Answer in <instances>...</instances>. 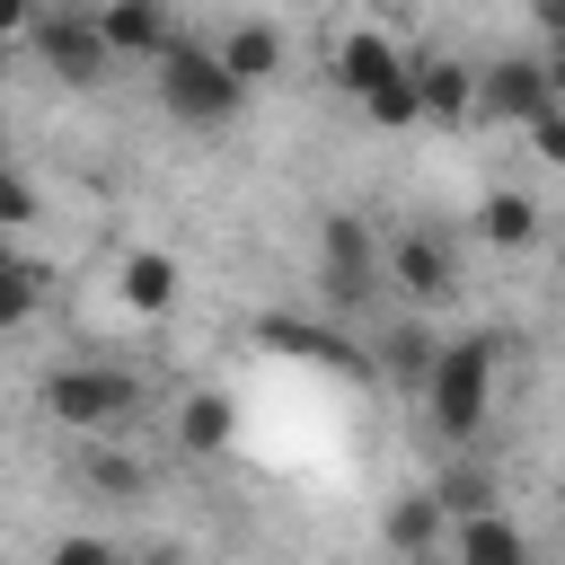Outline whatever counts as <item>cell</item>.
I'll return each mask as SVG.
<instances>
[{"label": "cell", "mask_w": 565, "mask_h": 565, "mask_svg": "<svg viewBox=\"0 0 565 565\" xmlns=\"http://www.w3.org/2000/svg\"><path fill=\"white\" fill-rule=\"evenodd\" d=\"M397 71H406V53H397L380 26H353V35H335V53H327V79H335L353 106H362L380 79H397Z\"/></svg>", "instance_id": "cell-9"}, {"label": "cell", "mask_w": 565, "mask_h": 565, "mask_svg": "<svg viewBox=\"0 0 565 565\" xmlns=\"http://www.w3.org/2000/svg\"><path fill=\"white\" fill-rule=\"evenodd\" d=\"M530 18H539V35H565V0H530Z\"/></svg>", "instance_id": "cell-27"}, {"label": "cell", "mask_w": 565, "mask_h": 565, "mask_svg": "<svg viewBox=\"0 0 565 565\" xmlns=\"http://www.w3.org/2000/svg\"><path fill=\"white\" fill-rule=\"evenodd\" d=\"M380 539H388V556H433V547H450V503L433 486H415L380 512Z\"/></svg>", "instance_id": "cell-11"}, {"label": "cell", "mask_w": 565, "mask_h": 565, "mask_svg": "<svg viewBox=\"0 0 565 565\" xmlns=\"http://www.w3.org/2000/svg\"><path fill=\"white\" fill-rule=\"evenodd\" d=\"M115 300L132 318H168L177 309V256L168 247H124L115 256Z\"/></svg>", "instance_id": "cell-10"}, {"label": "cell", "mask_w": 565, "mask_h": 565, "mask_svg": "<svg viewBox=\"0 0 565 565\" xmlns=\"http://www.w3.org/2000/svg\"><path fill=\"white\" fill-rule=\"evenodd\" d=\"M79 9H97V0H79Z\"/></svg>", "instance_id": "cell-30"}, {"label": "cell", "mask_w": 565, "mask_h": 565, "mask_svg": "<svg viewBox=\"0 0 565 565\" xmlns=\"http://www.w3.org/2000/svg\"><path fill=\"white\" fill-rule=\"evenodd\" d=\"M539 62H547V88L565 97V35H547V53H539Z\"/></svg>", "instance_id": "cell-28"}, {"label": "cell", "mask_w": 565, "mask_h": 565, "mask_svg": "<svg viewBox=\"0 0 565 565\" xmlns=\"http://www.w3.org/2000/svg\"><path fill=\"white\" fill-rule=\"evenodd\" d=\"M132 406H141V380L132 371H106V362H62L44 380V415L71 424V433H115Z\"/></svg>", "instance_id": "cell-4"}, {"label": "cell", "mask_w": 565, "mask_h": 565, "mask_svg": "<svg viewBox=\"0 0 565 565\" xmlns=\"http://www.w3.org/2000/svg\"><path fill=\"white\" fill-rule=\"evenodd\" d=\"M212 53L230 62V79H238L247 97H256V88H265V79L282 71V35H274V26H256V18H247V26H230V35L212 44Z\"/></svg>", "instance_id": "cell-15"}, {"label": "cell", "mask_w": 565, "mask_h": 565, "mask_svg": "<svg viewBox=\"0 0 565 565\" xmlns=\"http://www.w3.org/2000/svg\"><path fill=\"white\" fill-rule=\"evenodd\" d=\"M97 26H106V44H115V62H141V71L177 44L168 0H97Z\"/></svg>", "instance_id": "cell-8"}, {"label": "cell", "mask_w": 565, "mask_h": 565, "mask_svg": "<svg viewBox=\"0 0 565 565\" xmlns=\"http://www.w3.org/2000/svg\"><path fill=\"white\" fill-rule=\"evenodd\" d=\"M539 106H556V88H547V62H539V53L477 62V115H486V124H521V132H530V115H539Z\"/></svg>", "instance_id": "cell-7"}, {"label": "cell", "mask_w": 565, "mask_h": 565, "mask_svg": "<svg viewBox=\"0 0 565 565\" xmlns=\"http://www.w3.org/2000/svg\"><path fill=\"white\" fill-rule=\"evenodd\" d=\"M433 494H441V503H450V521H459V512H486V503H494V477H486L477 459H459V468H441V477H433Z\"/></svg>", "instance_id": "cell-22"}, {"label": "cell", "mask_w": 565, "mask_h": 565, "mask_svg": "<svg viewBox=\"0 0 565 565\" xmlns=\"http://www.w3.org/2000/svg\"><path fill=\"white\" fill-rule=\"evenodd\" d=\"M450 556H468V565H521L530 539H521V521H503V512L486 503V512H459V521H450Z\"/></svg>", "instance_id": "cell-14"}, {"label": "cell", "mask_w": 565, "mask_h": 565, "mask_svg": "<svg viewBox=\"0 0 565 565\" xmlns=\"http://www.w3.org/2000/svg\"><path fill=\"white\" fill-rule=\"evenodd\" d=\"M26 221H35V185L0 159V230H26Z\"/></svg>", "instance_id": "cell-24"}, {"label": "cell", "mask_w": 565, "mask_h": 565, "mask_svg": "<svg viewBox=\"0 0 565 565\" xmlns=\"http://www.w3.org/2000/svg\"><path fill=\"white\" fill-rule=\"evenodd\" d=\"M79 477H88L106 503H132V494H150V468H141V459H124V450H88V459H79Z\"/></svg>", "instance_id": "cell-20"}, {"label": "cell", "mask_w": 565, "mask_h": 565, "mask_svg": "<svg viewBox=\"0 0 565 565\" xmlns=\"http://www.w3.org/2000/svg\"><path fill=\"white\" fill-rule=\"evenodd\" d=\"M530 150H539V159H547V168H565V97H556V106H539V115H530Z\"/></svg>", "instance_id": "cell-23"}, {"label": "cell", "mask_w": 565, "mask_h": 565, "mask_svg": "<svg viewBox=\"0 0 565 565\" xmlns=\"http://www.w3.org/2000/svg\"><path fill=\"white\" fill-rule=\"evenodd\" d=\"M415 88H424V124L477 115V62H459V53H415Z\"/></svg>", "instance_id": "cell-12"}, {"label": "cell", "mask_w": 565, "mask_h": 565, "mask_svg": "<svg viewBox=\"0 0 565 565\" xmlns=\"http://www.w3.org/2000/svg\"><path fill=\"white\" fill-rule=\"evenodd\" d=\"M468 230H477L486 247H530V238H539V203H530L521 185H494V194L477 203V221H468Z\"/></svg>", "instance_id": "cell-18"}, {"label": "cell", "mask_w": 565, "mask_h": 565, "mask_svg": "<svg viewBox=\"0 0 565 565\" xmlns=\"http://www.w3.org/2000/svg\"><path fill=\"white\" fill-rule=\"evenodd\" d=\"M35 9H44V0H0V35H9V44H18V35H26V26H35Z\"/></svg>", "instance_id": "cell-25"}, {"label": "cell", "mask_w": 565, "mask_h": 565, "mask_svg": "<svg viewBox=\"0 0 565 565\" xmlns=\"http://www.w3.org/2000/svg\"><path fill=\"white\" fill-rule=\"evenodd\" d=\"M53 556H62V565H97V556H106V539H62Z\"/></svg>", "instance_id": "cell-26"}, {"label": "cell", "mask_w": 565, "mask_h": 565, "mask_svg": "<svg viewBox=\"0 0 565 565\" xmlns=\"http://www.w3.org/2000/svg\"><path fill=\"white\" fill-rule=\"evenodd\" d=\"M433 353H441V335L424 327V318H397L380 344H371V371L380 380H397V388H415L424 397V380H433Z\"/></svg>", "instance_id": "cell-13"}, {"label": "cell", "mask_w": 565, "mask_h": 565, "mask_svg": "<svg viewBox=\"0 0 565 565\" xmlns=\"http://www.w3.org/2000/svg\"><path fill=\"white\" fill-rule=\"evenodd\" d=\"M35 309H44V265H26V256L0 265V335H18Z\"/></svg>", "instance_id": "cell-21"}, {"label": "cell", "mask_w": 565, "mask_h": 565, "mask_svg": "<svg viewBox=\"0 0 565 565\" xmlns=\"http://www.w3.org/2000/svg\"><path fill=\"white\" fill-rule=\"evenodd\" d=\"M0 159H9V150H0Z\"/></svg>", "instance_id": "cell-31"}, {"label": "cell", "mask_w": 565, "mask_h": 565, "mask_svg": "<svg viewBox=\"0 0 565 565\" xmlns=\"http://www.w3.org/2000/svg\"><path fill=\"white\" fill-rule=\"evenodd\" d=\"M26 44H35V62H44L62 88H97V79L115 71V44H106L97 9H79V0H44L35 26H26Z\"/></svg>", "instance_id": "cell-3"}, {"label": "cell", "mask_w": 565, "mask_h": 565, "mask_svg": "<svg viewBox=\"0 0 565 565\" xmlns=\"http://www.w3.org/2000/svg\"><path fill=\"white\" fill-rule=\"evenodd\" d=\"M150 79H159V106H168L185 132H230L238 106H247V88L230 79V62H221L212 44H185V35L150 62Z\"/></svg>", "instance_id": "cell-2"}, {"label": "cell", "mask_w": 565, "mask_h": 565, "mask_svg": "<svg viewBox=\"0 0 565 565\" xmlns=\"http://www.w3.org/2000/svg\"><path fill=\"white\" fill-rule=\"evenodd\" d=\"M230 433H238V406H230L221 388H194V397L177 406V450L212 459V450H230Z\"/></svg>", "instance_id": "cell-17"}, {"label": "cell", "mask_w": 565, "mask_h": 565, "mask_svg": "<svg viewBox=\"0 0 565 565\" xmlns=\"http://www.w3.org/2000/svg\"><path fill=\"white\" fill-rule=\"evenodd\" d=\"M362 115H371L380 132H415V124H424V88H415V53H406V71H397V79H380V88L362 97Z\"/></svg>", "instance_id": "cell-19"}, {"label": "cell", "mask_w": 565, "mask_h": 565, "mask_svg": "<svg viewBox=\"0 0 565 565\" xmlns=\"http://www.w3.org/2000/svg\"><path fill=\"white\" fill-rule=\"evenodd\" d=\"M265 344H274V353H300V362H318V371H362V362H371V353H353L335 327H309V318H274Z\"/></svg>", "instance_id": "cell-16"}, {"label": "cell", "mask_w": 565, "mask_h": 565, "mask_svg": "<svg viewBox=\"0 0 565 565\" xmlns=\"http://www.w3.org/2000/svg\"><path fill=\"white\" fill-rule=\"evenodd\" d=\"M388 282L415 300V309H441L450 291H459V247H450V230H397L388 238Z\"/></svg>", "instance_id": "cell-6"}, {"label": "cell", "mask_w": 565, "mask_h": 565, "mask_svg": "<svg viewBox=\"0 0 565 565\" xmlns=\"http://www.w3.org/2000/svg\"><path fill=\"white\" fill-rule=\"evenodd\" d=\"M380 282H388V247H380L353 212H335V221L318 230V291H327V309H362Z\"/></svg>", "instance_id": "cell-5"}, {"label": "cell", "mask_w": 565, "mask_h": 565, "mask_svg": "<svg viewBox=\"0 0 565 565\" xmlns=\"http://www.w3.org/2000/svg\"><path fill=\"white\" fill-rule=\"evenodd\" d=\"M9 53H18V44H9V35H0V79H9Z\"/></svg>", "instance_id": "cell-29"}, {"label": "cell", "mask_w": 565, "mask_h": 565, "mask_svg": "<svg viewBox=\"0 0 565 565\" xmlns=\"http://www.w3.org/2000/svg\"><path fill=\"white\" fill-rule=\"evenodd\" d=\"M494 371H503V344H494V335L441 344V353H433V380H424V424L468 450V441L494 424Z\"/></svg>", "instance_id": "cell-1"}]
</instances>
